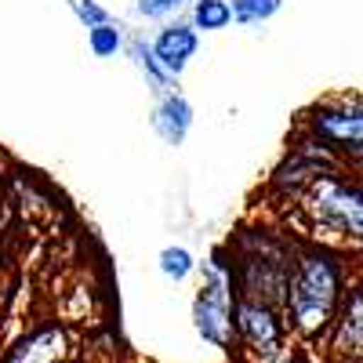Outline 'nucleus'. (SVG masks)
Instances as JSON below:
<instances>
[{
	"mask_svg": "<svg viewBox=\"0 0 363 363\" xmlns=\"http://www.w3.org/2000/svg\"><path fill=\"white\" fill-rule=\"evenodd\" d=\"M124 44H128V33H124V26H116L113 18L87 29V48L95 58H116L124 51Z\"/></svg>",
	"mask_w": 363,
	"mask_h": 363,
	"instance_id": "obj_12",
	"label": "nucleus"
},
{
	"mask_svg": "<svg viewBox=\"0 0 363 363\" xmlns=\"http://www.w3.org/2000/svg\"><path fill=\"white\" fill-rule=\"evenodd\" d=\"M186 4H193V0H135V11L142 18H149V22H167Z\"/></svg>",
	"mask_w": 363,
	"mask_h": 363,
	"instance_id": "obj_16",
	"label": "nucleus"
},
{
	"mask_svg": "<svg viewBox=\"0 0 363 363\" xmlns=\"http://www.w3.org/2000/svg\"><path fill=\"white\" fill-rule=\"evenodd\" d=\"M345 294V265L327 247H306L294 255L291 280L284 294V316L291 330L306 342L323 338L338 316Z\"/></svg>",
	"mask_w": 363,
	"mask_h": 363,
	"instance_id": "obj_1",
	"label": "nucleus"
},
{
	"mask_svg": "<svg viewBox=\"0 0 363 363\" xmlns=\"http://www.w3.org/2000/svg\"><path fill=\"white\" fill-rule=\"evenodd\" d=\"M309 135L330 153L363 157V99H330L309 113Z\"/></svg>",
	"mask_w": 363,
	"mask_h": 363,
	"instance_id": "obj_5",
	"label": "nucleus"
},
{
	"mask_svg": "<svg viewBox=\"0 0 363 363\" xmlns=\"http://www.w3.org/2000/svg\"><path fill=\"white\" fill-rule=\"evenodd\" d=\"M153 131L167 142V145H182L193 131V106L186 95L178 91H167V95L157 99V109H153Z\"/></svg>",
	"mask_w": 363,
	"mask_h": 363,
	"instance_id": "obj_10",
	"label": "nucleus"
},
{
	"mask_svg": "<svg viewBox=\"0 0 363 363\" xmlns=\"http://www.w3.org/2000/svg\"><path fill=\"white\" fill-rule=\"evenodd\" d=\"M294 196L316 236L338 240V244H349V247H363V182L335 167H323Z\"/></svg>",
	"mask_w": 363,
	"mask_h": 363,
	"instance_id": "obj_3",
	"label": "nucleus"
},
{
	"mask_svg": "<svg viewBox=\"0 0 363 363\" xmlns=\"http://www.w3.org/2000/svg\"><path fill=\"white\" fill-rule=\"evenodd\" d=\"M233 265L225 262V255L218 251L203 265V287L196 294V306H193V320L200 338L225 349L233 342Z\"/></svg>",
	"mask_w": 363,
	"mask_h": 363,
	"instance_id": "obj_4",
	"label": "nucleus"
},
{
	"mask_svg": "<svg viewBox=\"0 0 363 363\" xmlns=\"http://www.w3.org/2000/svg\"><path fill=\"white\" fill-rule=\"evenodd\" d=\"M330 349L345 363H363V287L342 294L338 316L330 323Z\"/></svg>",
	"mask_w": 363,
	"mask_h": 363,
	"instance_id": "obj_7",
	"label": "nucleus"
},
{
	"mask_svg": "<svg viewBox=\"0 0 363 363\" xmlns=\"http://www.w3.org/2000/svg\"><path fill=\"white\" fill-rule=\"evenodd\" d=\"M153 55L157 62L171 73V77H182L189 69V62L196 58V48H200V33L193 29V22H164V29L153 37Z\"/></svg>",
	"mask_w": 363,
	"mask_h": 363,
	"instance_id": "obj_8",
	"label": "nucleus"
},
{
	"mask_svg": "<svg viewBox=\"0 0 363 363\" xmlns=\"http://www.w3.org/2000/svg\"><path fill=\"white\" fill-rule=\"evenodd\" d=\"M233 330H236V338L265 363L287 345V323L277 313V306H265V301H255V298H236Z\"/></svg>",
	"mask_w": 363,
	"mask_h": 363,
	"instance_id": "obj_6",
	"label": "nucleus"
},
{
	"mask_svg": "<svg viewBox=\"0 0 363 363\" xmlns=\"http://www.w3.org/2000/svg\"><path fill=\"white\" fill-rule=\"evenodd\" d=\"M66 345H69L66 330L58 327V323H48V327H37L33 335H26L8 352L4 363H58V359L66 356Z\"/></svg>",
	"mask_w": 363,
	"mask_h": 363,
	"instance_id": "obj_9",
	"label": "nucleus"
},
{
	"mask_svg": "<svg viewBox=\"0 0 363 363\" xmlns=\"http://www.w3.org/2000/svg\"><path fill=\"white\" fill-rule=\"evenodd\" d=\"M193 269H196V258L186 247H164L160 251V272L167 280H186Z\"/></svg>",
	"mask_w": 363,
	"mask_h": 363,
	"instance_id": "obj_15",
	"label": "nucleus"
},
{
	"mask_svg": "<svg viewBox=\"0 0 363 363\" xmlns=\"http://www.w3.org/2000/svg\"><path fill=\"white\" fill-rule=\"evenodd\" d=\"M229 8H233V22L258 26V22H269L272 15H280L284 0H229Z\"/></svg>",
	"mask_w": 363,
	"mask_h": 363,
	"instance_id": "obj_14",
	"label": "nucleus"
},
{
	"mask_svg": "<svg viewBox=\"0 0 363 363\" xmlns=\"http://www.w3.org/2000/svg\"><path fill=\"white\" fill-rule=\"evenodd\" d=\"M73 4V15L80 18V26H99V22H109V11L99 4V0H69Z\"/></svg>",
	"mask_w": 363,
	"mask_h": 363,
	"instance_id": "obj_17",
	"label": "nucleus"
},
{
	"mask_svg": "<svg viewBox=\"0 0 363 363\" xmlns=\"http://www.w3.org/2000/svg\"><path fill=\"white\" fill-rule=\"evenodd\" d=\"M229 255H233L229 265H233L236 298H255V301H265V306L284 309L291 265L298 255L291 240L265 229H247L229 244Z\"/></svg>",
	"mask_w": 363,
	"mask_h": 363,
	"instance_id": "obj_2",
	"label": "nucleus"
},
{
	"mask_svg": "<svg viewBox=\"0 0 363 363\" xmlns=\"http://www.w3.org/2000/svg\"><path fill=\"white\" fill-rule=\"evenodd\" d=\"M124 51H128V58L135 62V69L149 80V87L157 91V99L160 95H167V91H174V77L157 62V55H153V48H149L142 37H128V44H124Z\"/></svg>",
	"mask_w": 363,
	"mask_h": 363,
	"instance_id": "obj_11",
	"label": "nucleus"
},
{
	"mask_svg": "<svg viewBox=\"0 0 363 363\" xmlns=\"http://www.w3.org/2000/svg\"><path fill=\"white\" fill-rule=\"evenodd\" d=\"M189 22L196 33L200 29L203 33H218V29H225L233 22V8H229V0H193Z\"/></svg>",
	"mask_w": 363,
	"mask_h": 363,
	"instance_id": "obj_13",
	"label": "nucleus"
}]
</instances>
